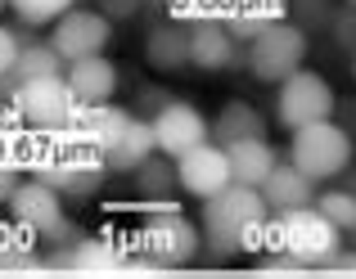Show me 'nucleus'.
Segmentation results:
<instances>
[{
  "instance_id": "35",
  "label": "nucleus",
  "mask_w": 356,
  "mask_h": 279,
  "mask_svg": "<svg viewBox=\"0 0 356 279\" xmlns=\"http://www.w3.org/2000/svg\"><path fill=\"white\" fill-rule=\"evenodd\" d=\"M343 189H352V194H356V171H352V167L343 171Z\"/></svg>"
},
{
  "instance_id": "22",
  "label": "nucleus",
  "mask_w": 356,
  "mask_h": 279,
  "mask_svg": "<svg viewBox=\"0 0 356 279\" xmlns=\"http://www.w3.org/2000/svg\"><path fill=\"white\" fill-rule=\"evenodd\" d=\"M63 68H68V59H63L50 41H27L23 36V50H18V59H14L9 72H14L18 86H23V81H36V77H63Z\"/></svg>"
},
{
  "instance_id": "39",
  "label": "nucleus",
  "mask_w": 356,
  "mask_h": 279,
  "mask_svg": "<svg viewBox=\"0 0 356 279\" xmlns=\"http://www.w3.org/2000/svg\"><path fill=\"white\" fill-rule=\"evenodd\" d=\"M343 5H356V0H343Z\"/></svg>"
},
{
  "instance_id": "32",
  "label": "nucleus",
  "mask_w": 356,
  "mask_h": 279,
  "mask_svg": "<svg viewBox=\"0 0 356 279\" xmlns=\"http://www.w3.org/2000/svg\"><path fill=\"white\" fill-rule=\"evenodd\" d=\"M18 176H23V171H14V167H0V203H9V194L18 189Z\"/></svg>"
},
{
  "instance_id": "4",
  "label": "nucleus",
  "mask_w": 356,
  "mask_h": 279,
  "mask_svg": "<svg viewBox=\"0 0 356 279\" xmlns=\"http://www.w3.org/2000/svg\"><path fill=\"white\" fill-rule=\"evenodd\" d=\"M334 113H339V95H334V86L316 68H298L293 77L280 81L275 117H280L284 131H302V126L325 122V117H334Z\"/></svg>"
},
{
  "instance_id": "25",
  "label": "nucleus",
  "mask_w": 356,
  "mask_h": 279,
  "mask_svg": "<svg viewBox=\"0 0 356 279\" xmlns=\"http://www.w3.org/2000/svg\"><path fill=\"white\" fill-rule=\"evenodd\" d=\"M316 208H321L325 217L343 230V235H356V194L352 189H343V185H339V189L316 194Z\"/></svg>"
},
{
  "instance_id": "31",
  "label": "nucleus",
  "mask_w": 356,
  "mask_h": 279,
  "mask_svg": "<svg viewBox=\"0 0 356 279\" xmlns=\"http://www.w3.org/2000/svg\"><path fill=\"white\" fill-rule=\"evenodd\" d=\"M140 5H145V0H95V9H99V14H108L113 23H122V18H136Z\"/></svg>"
},
{
  "instance_id": "27",
  "label": "nucleus",
  "mask_w": 356,
  "mask_h": 279,
  "mask_svg": "<svg viewBox=\"0 0 356 279\" xmlns=\"http://www.w3.org/2000/svg\"><path fill=\"white\" fill-rule=\"evenodd\" d=\"M72 5H77V0H14V14H18V23H27V27H45V23H54V18H63Z\"/></svg>"
},
{
  "instance_id": "20",
  "label": "nucleus",
  "mask_w": 356,
  "mask_h": 279,
  "mask_svg": "<svg viewBox=\"0 0 356 279\" xmlns=\"http://www.w3.org/2000/svg\"><path fill=\"white\" fill-rule=\"evenodd\" d=\"M226 153H230V176H235L239 185H261L275 171V149L266 144V135L235 140V144H226Z\"/></svg>"
},
{
  "instance_id": "12",
  "label": "nucleus",
  "mask_w": 356,
  "mask_h": 279,
  "mask_svg": "<svg viewBox=\"0 0 356 279\" xmlns=\"http://www.w3.org/2000/svg\"><path fill=\"white\" fill-rule=\"evenodd\" d=\"M149 122H154V135H158V153H167V158H181L208 140V117L194 104H185V99H167Z\"/></svg>"
},
{
  "instance_id": "15",
  "label": "nucleus",
  "mask_w": 356,
  "mask_h": 279,
  "mask_svg": "<svg viewBox=\"0 0 356 279\" xmlns=\"http://www.w3.org/2000/svg\"><path fill=\"white\" fill-rule=\"evenodd\" d=\"M257 189L270 203V212H293V208H312L316 203V180L307 171H298L293 162H275V171Z\"/></svg>"
},
{
  "instance_id": "18",
  "label": "nucleus",
  "mask_w": 356,
  "mask_h": 279,
  "mask_svg": "<svg viewBox=\"0 0 356 279\" xmlns=\"http://www.w3.org/2000/svg\"><path fill=\"white\" fill-rule=\"evenodd\" d=\"M158 153V135H154V122L149 117H131L127 126L118 131V140L104 149V158H108V171H136L145 158H154Z\"/></svg>"
},
{
  "instance_id": "19",
  "label": "nucleus",
  "mask_w": 356,
  "mask_h": 279,
  "mask_svg": "<svg viewBox=\"0 0 356 279\" xmlns=\"http://www.w3.org/2000/svg\"><path fill=\"white\" fill-rule=\"evenodd\" d=\"M284 18H289V0H239L226 27L235 32L239 45H248V41H257L266 27L284 23Z\"/></svg>"
},
{
  "instance_id": "38",
  "label": "nucleus",
  "mask_w": 356,
  "mask_h": 279,
  "mask_svg": "<svg viewBox=\"0 0 356 279\" xmlns=\"http://www.w3.org/2000/svg\"><path fill=\"white\" fill-rule=\"evenodd\" d=\"M145 5H167V0H145Z\"/></svg>"
},
{
  "instance_id": "13",
  "label": "nucleus",
  "mask_w": 356,
  "mask_h": 279,
  "mask_svg": "<svg viewBox=\"0 0 356 279\" xmlns=\"http://www.w3.org/2000/svg\"><path fill=\"white\" fill-rule=\"evenodd\" d=\"M239 63V41L226 23H190V68L226 72Z\"/></svg>"
},
{
  "instance_id": "21",
  "label": "nucleus",
  "mask_w": 356,
  "mask_h": 279,
  "mask_svg": "<svg viewBox=\"0 0 356 279\" xmlns=\"http://www.w3.org/2000/svg\"><path fill=\"white\" fill-rule=\"evenodd\" d=\"M257 135H266V117L252 104H243V99H230L217 113V122H212V140H217L221 149L235 144V140H257Z\"/></svg>"
},
{
  "instance_id": "30",
  "label": "nucleus",
  "mask_w": 356,
  "mask_h": 279,
  "mask_svg": "<svg viewBox=\"0 0 356 279\" xmlns=\"http://www.w3.org/2000/svg\"><path fill=\"white\" fill-rule=\"evenodd\" d=\"M18 50H23V36H18V32H9V27L0 23V72H9V68H14Z\"/></svg>"
},
{
  "instance_id": "14",
  "label": "nucleus",
  "mask_w": 356,
  "mask_h": 279,
  "mask_svg": "<svg viewBox=\"0 0 356 279\" xmlns=\"http://www.w3.org/2000/svg\"><path fill=\"white\" fill-rule=\"evenodd\" d=\"M127 122H131L127 108H118L113 99H104V104H77V108H72V122L63 126V131H68L72 140H81V144L108 149Z\"/></svg>"
},
{
  "instance_id": "11",
  "label": "nucleus",
  "mask_w": 356,
  "mask_h": 279,
  "mask_svg": "<svg viewBox=\"0 0 356 279\" xmlns=\"http://www.w3.org/2000/svg\"><path fill=\"white\" fill-rule=\"evenodd\" d=\"M176 176H181V189L194 194V198H212L217 189H226L235 176H230V153L217 144V140H203L190 153L176 158Z\"/></svg>"
},
{
  "instance_id": "36",
  "label": "nucleus",
  "mask_w": 356,
  "mask_h": 279,
  "mask_svg": "<svg viewBox=\"0 0 356 279\" xmlns=\"http://www.w3.org/2000/svg\"><path fill=\"white\" fill-rule=\"evenodd\" d=\"M5 9H14V0H0V14H5Z\"/></svg>"
},
{
  "instance_id": "29",
  "label": "nucleus",
  "mask_w": 356,
  "mask_h": 279,
  "mask_svg": "<svg viewBox=\"0 0 356 279\" xmlns=\"http://www.w3.org/2000/svg\"><path fill=\"white\" fill-rule=\"evenodd\" d=\"M257 271L261 275H302V271H312V266H302L293 253H261Z\"/></svg>"
},
{
  "instance_id": "24",
  "label": "nucleus",
  "mask_w": 356,
  "mask_h": 279,
  "mask_svg": "<svg viewBox=\"0 0 356 279\" xmlns=\"http://www.w3.org/2000/svg\"><path fill=\"white\" fill-rule=\"evenodd\" d=\"M136 185L149 194V198H172V185H181V176H176V158H167V153L145 158V162L136 167Z\"/></svg>"
},
{
  "instance_id": "33",
  "label": "nucleus",
  "mask_w": 356,
  "mask_h": 279,
  "mask_svg": "<svg viewBox=\"0 0 356 279\" xmlns=\"http://www.w3.org/2000/svg\"><path fill=\"white\" fill-rule=\"evenodd\" d=\"M14 95H18V77L14 72H0V104H14Z\"/></svg>"
},
{
  "instance_id": "8",
  "label": "nucleus",
  "mask_w": 356,
  "mask_h": 279,
  "mask_svg": "<svg viewBox=\"0 0 356 279\" xmlns=\"http://www.w3.org/2000/svg\"><path fill=\"white\" fill-rule=\"evenodd\" d=\"M14 108L36 131H63V126L72 122L77 95H72L68 77H36V81H23V86H18Z\"/></svg>"
},
{
  "instance_id": "3",
  "label": "nucleus",
  "mask_w": 356,
  "mask_h": 279,
  "mask_svg": "<svg viewBox=\"0 0 356 279\" xmlns=\"http://www.w3.org/2000/svg\"><path fill=\"white\" fill-rule=\"evenodd\" d=\"M352 131L339 122H312L302 126V131H293V144H289V162L298 167V171H307L312 180H334V176H343L352 167Z\"/></svg>"
},
{
  "instance_id": "9",
  "label": "nucleus",
  "mask_w": 356,
  "mask_h": 279,
  "mask_svg": "<svg viewBox=\"0 0 356 279\" xmlns=\"http://www.w3.org/2000/svg\"><path fill=\"white\" fill-rule=\"evenodd\" d=\"M136 244H113V239H72L45 257V271L68 275H131Z\"/></svg>"
},
{
  "instance_id": "34",
  "label": "nucleus",
  "mask_w": 356,
  "mask_h": 279,
  "mask_svg": "<svg viewBox=\"0 0 356 279\" xmlns=\"http://www.w3.org/2000/svg\"><path fill=\"white\" fill-rule=\"evenodd\" d=\"M325 271H339V275H356V253H339Z\"/></svg>"
},
{
  "instance_id": "28",
  "label": "nucleus",
  "mask_w": 356,
  "mask_h": 279,
  "mask_svg": "<svg viewBox=\"0 0 356 279\" xmlns=\"http://www.w3.org/2000/svg\"><path fill=\"white\" fill-rule=\"evenodd\" d=\"M330 36H334V45H339V50L352 59V54H356V5H348V9H339V14H334Z\"/></svg>"
},
{
  "instance_id": "1",
  "label": "nucleus",
  "mask_w": 356,
  "mask_h": 279,
  "mask_svg": "<svg viewBox=\"0 0 356 279\" xmlns=\"http://www.w3.org/2000/svg\"><path fill=\"white\" fill-rule=\"evenodd\" d=\"M266 217L270 203L261 198L257 185L230 180L226 189H217L212 198H203L199 226L212 253L235 257V253H266Z\"/></svg>"
},
{
  "instance_id": "37",
  "label": "nucleus",
  "mask_w": 356,
  "mask_h": 279,
  "mask_svg": "<svg viewBox=\"0 0 356 279\" xmlns=\"http://www.w3.org/2000/svg\"><path fill=\"white\" fill-rule=\"evenodd\" d=\"M352 81H356V54H352Z\"/></svg>"
},
{
  "instance_id": "16",
  "label": "nucleus",
  "mask_w": 356,
  "mask_h": 279,
  "mask_svg": "<svg viewBox=\"0 0 356 279\" xmlns=\"http://www.w3.org/2000/svg\"><path fill=\"white\" fill-rule=\"evenodd\" d=\"M68 86H72V95H77V104H104V99H113V90H118V68H113V59H104V54H90V59H77V63H68Z\"/></svg>"
},
{
  "instance_id": "7",
  "label": "nucleus",
  "mask_w": 356,
  "mask_h": 279,
  "mask_svg": "<svg viewBox=\"0 0 356 279\" xmlns=\"http://www.w3.org/2000/svg\"><path fill=\"white\" fill-rule=\"evenodd\" d=\"M9 217L23 221L27 230H36V235L54 239V244H72V221L63 217V203H59V189L54 185H45L41 176H32V180H18V189L9 194Z\"/></svg>"
},
{
  "instance_id": "10",
  "label": "nucleus",
  "mask_w": 356,
  "mask_h": 279,
  "mask_svg": "<svg viewBox=\"0 0 356 279\" xmlns=\"http://www.w3.org/2000/svg\"><path fill=\"white\" fill-rule=\"evenodd\" d=\"M50 45L68 63L90 59V54H104L108 45H113V18L99 14V9H68L63 18L50 23Z\"/></svg>"
},
{
  "instance_id": "17",
  "label": "nucleus",
  "mask_w": 356,
  "mask_h": 279,
  "mask_svg": "<svg viewBox=\"0 0 356 279\" xmlns=\"http://www.w3.org/2000/svg\"><path fill=\"white\" fill-rule=\"evenodd\" d=\"M145 59H149V68H154V72H181V68H190V27L172 23V18L158 23V27H149Z\"/></svg>"
},
{
  "instance_id": "6",
  "label": "nucleus",
  "mask_w": 356,
  "mask_h": 279,
  "mask_svg": "<svg viewBox=\"0 0 356 279\" xmlns=\"http://www.w3.org/2000/svg\"><path fill=\"white\" fill-rule=\"evenodd\" d=\"M302 59H307V32L298 23H275V27H266V32L257 36V41H248V72L257 81H284V77H293L298 68H302Z\"/></svg>"
},
{
  "instance_id": "23",
  "label": "nucleus",
  "mask_w": 356,
  "mask_h": 279,
  "mask_svg": "<svg viewBox=\"0 0 356 279\" xmlns=\"http://www.w3.org/2000/svg\"><path fill=\"white\" fill-rule=\"evenodd\" d=\"M239 0H167V14L172 23H230Z\"/></svg>"
},
{
  "instance_id": "5",
  "label": "nucleus",
  "mask_w": 356,
  "mask_h": 279,
  "mask_svg": "<svg viewBox=\"0 0 356 279\" xmlns=\"http://www.w3.org/2000/svg\"><path fill=\"white\" fill-rule=\"evenodd\" d=\"M284 217V253H293L302 266H330L334 257L343 253V230L325 217L321 208H293V212H280Z\"/></svg>"
},
{
  "instance_id": "26",
  "label": "nucleus",
  "mask_w": 356,
  "mask_h": 279,
  "mask_svg": "<svg viewBox=\"0 0 356 279\" xmlns=\"http://www.w3.org/2000/svg\"><path fill=\"white\" fill-rule=\"evenodd\" d=\"M334 14H339L334 0H289V18H293L307 36H312V32H330Z\"/></svg>"
},
{
  "instance_id": "2",
  "label": "nucleus",
  "mask_w": 356,
  "mask_h": 279,
  "mask_svg": "<svg viewBox=\"0 0 356 279\" xmlns=\"http://www.w3.org/2000/svg\"><path fill=\"white\" fill-rule=\"evenodd\" d=\"M136 253L149 257L158 271L167 266H190L203 248V226H194L190 217H181L172 198H149L145 208V226L136 230Z\"/></svg>"
}]
</instances>
